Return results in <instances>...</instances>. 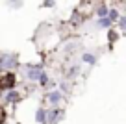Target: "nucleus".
Returning <instances> with one entry per match:
<instances>
[{
    "label": "nucleus",
    "mask_w": 126,
    "mask_h": 124,
    "mask_svg": "<svg viewBox=\"0 0 126 124\" xmlns=\"http://www.w3.org/2000/svg\"><path fill=\"white\" fill-rule=\"evenodd\" d=\"M17 85H19V80H17L15 72H2L0 74V89L4 91V93L15 91Z\"/></svg>",
    "instance_id": "nucleus-2"
},
{
    "label": "nucleus",
    "mask_w": 126,
    "mask_h": 124,
    "mask_svg": "<svg viewBox=\"0 0 126 124\" xmlns=\"http://www.w3.org/2000/svg\"><path fill=\"white\" fill-rule=\"evenodd\" d=\"M80 74H82V67H80V63H74V65L67 67V70H63V76H65V80H74V78H78Z\"/></svg>",
    "instance_id": "nucleus-8"
},
{
    "label": "nucleus",
    "mask_w": 126,
    "mask_h": 124,
    "mask_svg": "<svg viewBox=\"0 0 126 124\" xmlns=\"http://www.w3.org/2000/svg\"><path fill=\"white\" fill-rule=\"evenodd\" d=\"M45 72V67L43 63H28V65L22 67V74H24V80H28L30 83H37L41 78V74Z\"/></svg>",
    "instance_id": "nucleus-1"
},
{
    "label": "nucleus",
    "mask_w": 126,
    "mask_h": 124,
    "mask_svg": "<svg viewBox=\"0 0 126 124\" xmlns=\"http://www.w3.org/2000/svg\"><path fill=\"white\" fill-rule=\"evenodd\" d=\"M121 35H122V33H121V31L117 30V26L106 31V37H108V50H110V52H111V50L115 48V43H117L119 39H121Z\"/></svg>",
    "instance_id": "nucleus-6"
},
{
    "label": "nucleus",
    "mask_w": 126,
    "mask_h": 124,
    "mask_svg": "<svg viewBox=\"0 0 126 124\" xmlns=\"http://www.w3.org/2000/svg\"><path fill=\"white\" fill-rule=\"evenodd\" d=\"M22 100V93H20L19 89H15V91H9V93H4V104L6 106H15V104H19V102Z\"/></svg>",
    "instance_id": "nucleus-7"
},
{
    "label": "nucleus",
    "mask_w": 126,
    "mask_h": 124,
    "mask_svg": "<svg viewBox=\"0 0 126 124\" xmlns=\"http://www.w3.org/2000/svg\"><path fill=\"white\" fill-rule=\"evenodd\" d=\"M35 122L37 124H48V109L43 108V106H39V108L35 109Z\"/></svg>",
    "instance_id": "nucleus-9"
},
{
    "label": "nucleus",
    "mask_w": 126,
    "mask_h": 124,
    "mask_svg": "<svg viewBox=\"0 0 126 124\" xmlns=\"http://www.w3.org/2000/svg\"><path fill=\"white\" fill-rule=\"evenodd\" d=\"M94 24H96V28H102V30H111V28H115V24L110 20V17H106V19H96L94 20Z\"/></svg>",
    "instance_id": "nucleus-11"
},
{
    "label": "nucleus",
    "mask_w": 126,
    "mask_h": 124,
    "mask_svg": "<svg viewBox=\"0 0 126 124\" xmlns=\"http://www.w3.org/2000/svg\"><path fill=\"white\" fill-rule=\"evenodd\" d=\"M65 117V109L63 108H50L48 109V124H58Z\"/></svg>",
    "instance_id": "nucleus-5"
},
{
    "label": "nucleus",
    "mask_w": 126,
    "mask_h": 124,
    "mask_svg": "<svg viewBox=\"0 0 126 124\" xmlns=\"http://www.w3.org/2000/svg\"><path fill=\"white\" fill-rule=\"evenodd\" d=\"M43 98L47 100V104L50 106V108H61V104L65 102V94H63L59 89H54V91H48V93H45Z\"/></svg>",
    "instance_id": "nucleus-3"
},
{
    "label": "nucleus",
    "mask_w": 126,
    "mask_h": 124,
    "mask_svg": "<svg viewBox=\"0 0 126 124\" xmlns=\"http://www.w3.org/2000/svg\"><path fill=\"white\" fill-rule=\"evenodd\" d=\"M110 2H96L94 4V17L96 19H106V17H110Z\"/></svg>",
    "instance_id": "nucleus-4"
},
{
    "label": "nucleus",
    "mask_w": 126,
    "mask_h": 124,
    "mask_svg": "<svg viewBox=\"0 0 126 124\" xmlns=\"http://www.w3.org/2000/svg\"><path fill=\"white\" fill-rule=\"evenodd\" d=\"M82 63H85V65H89V67H93V65H96V54H93V52H83L82 54Z\"/></svg>",
    "instance_id": "nucleus-10"
},
{
    "label": "nucleus",
    "mask_w": 126,
    "mask_h": 124,
    "mask_svg": "<svg viewBox=\"0 0 126 124\" xmlns=\"http://www.w3.org/2000/svg\"><path fill=\"white\" fill-rule=\"evenodd\" d=\"M41 6H43V8H54V6H56V2H43Z\"/></svg>",
    "instance_id": "nucleus-13"
},
{
    "label": "nucleus",
    "mask_w": 126,
    "mask_h": 124,
    "mask_svg": "<svg viewBox=\"0 0 126 124\" xmlns=\"http://www.w3.org/2000/svg\"><path fill=\"white\" fill-rule=\"evenodd\" d=\"M117 30L121 31V33H126V15H122L121 20L117 22Z\"/></svg>",
    "instance_id": "nucleus-12"
}]
</instances>
